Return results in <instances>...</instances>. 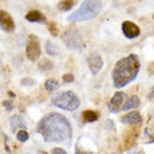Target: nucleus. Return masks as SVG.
Masks as SVG:
<instances>
[{
  "label": "nucleus",
  "mask_w": 154,
  "mask_h": 154,
  "mask_svg": "<svg viewBox=\"0 0 154 154\" xmlns=\"http://www.w3.org/2000/svg\"><path fill=\"white\" fill-rule=\"evenodd\" d=\"M0 28L6 33H13L16 28L13 17L2 9L0 10Z\"/></svg>",
  "instance_id": "6e6552de"
},
{
  "label": "nucleus",
  "mask_w": 154,
  "mask_h": 154,
  "mask_svg": "<svg viewBox=\"0 0 154 154\" xmlns=\"http://www.w3.org/2000/svg\"><path fill=\"white\" fill-rule=\"evenodd\" d=\"M36 132L39 133L47 143L64 142L72 136L70 122L59 112H50L44 116L36 126Z\"/></svg>",
  "instance_id": "f257e3e1"
},
{
  "label": "nucleus",
  "mask_w": 154,
  "mask_h": 154,
  "mask_svg": "<svg viewBox=\"0 0 154 154\" xmlns=\"http://www.w3.org/2000/svg\"><path fill=\"white\" fill-rule=\"evenodd\" d=\"M47 29L53 36H57L59 35V29L56 27V24L54 22H48L47 23Z\"/></svg>",
  "instance_id": "aec40b11"
},
{
  "label": "nucleus",
  "mask_w": 154,
  "mask_h": 154,
  "mask_svg": "<svg viewBox=\"0 0 154 154\" xmlns=\"http://www.w3.org/2000/svg\"><path fill=\"white\" fill-rule=\"evenodd\" d=\"M8 94H9V96H11V97H15V94H14V92H11V91H8Z\"/></svg>",
  "instance_id": "cd10ccee"
},
{
  "label": "nucleus",
  "mask_w": 154,
  "mask_h": 154,
  "mask_svg": "<svg viewBox=\"0 0 154 154\" xmlns=\"http://www.w3.org/2000/svg\"><path fill=\"white\" fill-rule=\"evenodd\" d=\"M75 154H92L91 152H87V153H85V152H82L80 149H79V146H77L75 147Z\"/></svg>",
  "instance_id": "a878e982"
},
{
  "label": "nucleus",
  "mask_w": 154,
  "mask_h": 154,
  "mask_svg": "<svg viewBox=\"0 0 154 154\" xmlns=\"http://www.w3.org/2000/svg\"><path fill=\"white\" fill-rule=\"evenodd\" d=\"M103 9L100 0H85L78 10L68 16L69 22H86L94 18Z\"/></svg>",
  "instance_id": "7ed1b4c3"
},
{
  "label": "nucleus",
  "mask_w": 154,
  "mask_h": 154,
  "mask_svg": "<svg viewBox=\"0 0 154 154\" xmlns=\"http://www.w3.org/2000/svg\"><path fill=\"white\" fill-rule=\"evenodd\" d=\"M111 154H116V153H111Z\"/></svg>",
  "instance_id": "7c9ffc66"
},
{
  "label": "nucleus",
  "mask_w": 154,
  "mask_h": 154,
  "mask_svg": "<svg viewBox=\"0 0 154 154\" xmlns=\"http://www.w3.org/2000/svg\"><path fill=\"white\" fill-rule=\"evenodd\" d=\"M9 123H10V126H11L13 131H16L17 128L25 129L26 127H27L25 119L23 118L22 116H18V115L11 116L10 119H9Z\"/></svg>",
  "instance_id": "ddd939ff"
},
{
  "label": "nucleus",
  "mask_w": 154,
  "mask_h": 154,
  "mask_svg": "<svg viewBox=\"0 0 154 154\" xmlns=\"http://www.w3.org/2000/svg\"><path fill=\"white\" fill-rule=\"evenodd\" d=\"M62 39L68 48L70 50H82L83 48V41L82 36L75 27H70L62 35Z\"/></svg>",
  "instance_id": "39448f33"
},
{
  "label": "nucleus",
  "mask_w": 154,
  "mask_h": 154,
  "mask_svg": "<svg viewBox=\"0 0 154 154\" xmlns=\"http://www.w3.org/2000/svg\"><path fill=\"white\" fill-rule=\"evenodd\" d=\"M45 51H46V53L48 54V55H51V56H55V55H59V54H60L59 47L55 46L51 41H46V44H45Z\"/></svg>",
  "instance_id": "dca6fc26"
},
{
  "label": "nucleus",
  "mask_w": 154,
  "mask_h": 154,
  "mask_svg": "<svg viewBox=\"0 0 154 154\" xmlns=\"http://www.w3.org/2000/svg\"><path fill=\"white\" fill-rule=\"evenodd\" d=\"M153 17H154V16H153Z\"/></svg>",
  "instance_id": "2f4dec72"
},
{
  "label": "nucleus",
  "mask_w": 154,
  "mask_h": 154,
  "mask_svg": "<svg viewBox=\"0 0 154 154\" xmlns=\"http://www.w3.org/2000/svg\"><path fill=\"white\" fill-rule=\"evenodd\" d=\"M87 62H88V66H89L90 71L92 72V74H97L103 66V59L98 54H91V55H89L88 59H87Z\"/></svg>",
  "instance_id": "9d476101"
},
{
  "label": "nucleus",
  "mask_w": 154,
  "mask_h": 154,
  "mask_svg": "<svg viewBox=\"0 0 154 154\" xmlns=\"http://www.w3.org/2000/svg\"><path fill=\"white\" fill-rule=\"evenodd\" d=\"M26 56L30 61H37L41 56V43L36 35L32 34L28 36L26 44Z\"/></svg>",
  "instance_id": "423d86ee"
},
{
  "label": "nucleus",
  "mask_w": 154,
  "mask_h": 154,
  "mask_svg": "<svg viewBox=\"0 0 154 154\" xmlns=\"http://www.w3.org/2000/svg\"><path fill=\"white\" fill-rule=\"evenodd\" d=\"M25 18L26 20H28L30 23H39V24L47 23L46 17L38 10H30V11H28V13L26 14Z\"/></svg>",
  "instance_id": "f8f14e48"
},
{
  "label": "nucleus",
  "mask_w": 154,
  "mask_h": 154,
  "mask_svg": "<svg viewBox=\"0 0 154 154\" xmlns=\"http://www.w3.org/2000/svg\"><path fill=\"white\" fill-rule=\"evenodd\" d=\"M28 138H29V135H28V133L26 132V131H24V129H22V131H19V132L17 133V140L19 142L24 143V142H26Z\"/></svg>",
  "instance_id": "412c9836"
},
{
  "label": "nucleus",
  "mask_w": 154,
  "mask_h": 154,
  "mask_svg": "<svg viewBox=\"0 0 154 154\" xmlns=\"http://www.w3.org/2000/svg\"><path fill=\"white\" fill-rule=\"evenodd\" d=\"M74 6V0H62L57 5V9L60 11H69Z\"/></svg>",
  "instance_id": "f3484780"
},
{
  "label": "nucleus",
  "mask_w": 154,
  "mask_h": 154,
  "mask_svg": "<svg viewBox=\"0 0 154 154\" xmlns=\"http://www.w3.org/2000/svg\"><path fill=\"white\" fill-rule=\"evenodd\" d=\"M141 62L136 54H129L120 59L112 70V81L117 89L124 88L136 79L140 72Z\"/></svg>",
  "instance_id": "f03ea898"
},
{
  "label": "nucleus",
  "mask_w": 154,
  "mask_h": 154,
  "mask_svg": "<svg viewBox=\"0 0 154 154\" xmlns=\"http://www.w3.org/2000/svg\"><path fill=\"white\" fill-rule=\"evenodd\" d=\"M38 68H39V70H42V71H48V70H52V69H53V63H52L50 60L44 59V60H42L38 63Z\"/></svg>",
  "instance_id": "6ab92c4d"
},
{
  "label": "nucleus",
  "mask_w": 154,
  "mask_h": 154,
  "mask_svg": "<svg viewBox=\"0 0 154 154\" xmlns=\"http://www.w3.org/2000/svg\"><path fill=\"white\" fill-rule=\"evenodd\" d=\"M44 87H45V89H46L47 91H55V90L59 89L60 85H59V82L56 81V80H54V79H48V80L45 81Z\"/></svg>",
  "instance_id": "a211bd4d"
},
{
  "label": "nucleus",
  "mask_w": 154,
  "mask_h": 154,
  "mask_svg": "<svg viewBox=\"0 0 154 154\" xmlns=\"http://www.w3.org/2000/svg\"><path fill=\"white\" fill-rule=\"evenodd\" d=\"M152 97H154V88H153V90H152V94H151Z\"/></svg>",
  "instance_id": "c756f323"
},
{
  "label": "nucleus",
  "mask_w": 154,
  "mask_h": 154,
  "mask_svg": "<svg viewBox=\"0 0 154 154\" xmlns=\"http://www.w3.org/2000/svg\"><path fill=\"white\" fill-rule=\"evenodd\" d=\"M20 83H22V86H33V85H35V81L33 80V79H30V78H24V79H22V81H20Z\"/></svg>",
  "instance_id": "5701e85b"
},
{
  "label": "nucleus",
  "mask_w": 154,
  "mask_h": 154,
  "mask_svg": "<svg viewBox=\"0 0 154 154\" xmlns=\"http://www.w3.org/2000/svg\"><path fill=\"white\" fill-rule=\"evenodd\" d=\"M126 98H127V96L124 92H122V91L116 92L112 96V98L110 99V101L108 103V110L110 112H114V114L118 112L122 109V107L124 106V101Z\"/></svg>",
  "instance_id": "0eeeda50"
},
{
  "label": "nucleus",
  "mask_w": 154,
  "mask_h": 154,
  "mask_svg": "<svg viewBox=\"0 0 154 154\" xmlns=\"http://www.w3.org/2000/svg\"><path fill=\"white\" fill-rule=\"evenodd\" d=\"M142 122V116L138 111H132L122 117V123L125 125H137Z\"/></svg>",
  "instance_id": "9b49d317"
},
{
  "label": "nucleus",
  "mask_w": 154,
  "mask_h": 154,
  "mask_svg": "<svg viewBox=\"0 0 154 154\" xmlns=\"http://www.w3.org/2000/svg\"><path fill=\"white\" fill-rule=\"evenodd\" d=\"M122 29H123V33L124 35L127 37V38H136L140 36L141 34V29L140 27L134 24L133 22H129V20H126V22L123 23L122 25Z\"/></svg>",
  "instance_id": "1a4fd4ad"
},
{
  "label": "nucleus",
  "mask_w": 154,
  "mask_h": 154,
  "mask_svg": "<svg viewBox=\"0 0 154 154\" xmlns=\"http://www.w3.org/2000/svg\"><path fill=\"white\" fill-rule=\"evenodd\" d=\"M140 106V98L137 96H133L129 99H127V101L124 103L123 106V110H129V109H134Z\"/></svg>",
  "instance_id": "4468645a"
},
{
  "label": "nucleus",
  "mask_w": 154,
  "mask_h": 154,
  "mask_svg": "<svg viewBox=\"0 0 154 154\" xmlns=\"http://www.w3.org/2000/svg\"><path fill=\"white\" fill-rule=\"evenodd\" d=\"M82 118L86 123H94L99 118V115L94 110H85L82 112Z\"/></svg>",
  "instance_id": "2eb2a0df"
},
{
  "label": "nucleus",
  "mask_w": 154,
  "mask_h": 154,
  "mask_svg": "<svg viewBox=\"0 0 154 154\" xmlns=\"http://www.w3.org/2000/svg\"><path fill=\"white\" fill-rule=\"evenodd\" d=\"M127 154H142V152L141 151H131Z\"/></svg>",
  "instance_id": "bb28decb"
},
{
  "label": "nucleus",
  "mask_w": 154,
  "mask_h": 154,
  "mask_svg": "<svg viewBox=\"0 0 154 154\" xmlns=\"http://www.w3.org/2000/svg\"><path fill=\"white\" fill-rule=\"evenodd\" d=\"M52 103L57 108L68 111H73L77 110L80 107V99L72 91H63L53 97Z\"/></svg>",
  "instance_id": "20e7f679"
},
{
  "label": "nucleus",
  "mask_w": 154,
  "mask_h": 154,
  "mask_svg": "<svg viewBox=\"0 0 154 154\" xmlns=\"http://www.w3.org/2000/svg\"><path fill=\"white\" fill-rule=\"evenodd\" d=\"M62 79H63V81L66 82V83H71V82L74 81V77H73L72 73H65V74H63Z\"/></svg>",
  "instance_id": "4be33fe9"
},
{
  "label": "nucleus",
  "mask_w": 154,
  "mask_h": 154,
  "mask_svg": "<svg viewBox=\"0 0 154 154\" xmlns=\"http://www.w3.org/2000/svg\"><path fill=\"white\" fill-rule=\"evenodd\" d=\"M2 106L6 108V110L7 111H11L14 109L13 103H11L10 100H4V101H2Z\"/></svg>",
  "instance_id": "b1692460"
},
{
  "label": "nucleus",
  "mask_w": 154,
  "mask_h": 154,
  "mask_svg": "<svg viewBox=\"0 0 154 154\" xmlns=\"http://www.w3.org/2000/svg\"><path fill=\"white\" fill-rule=\"evenodd\" d=\"M52 154H68V153H66L64 150H62V149L55 147V149H53V150H52Z\"/></svg>",
  "instance_id": "393cba45"
},
{
  "label": "nucleus",
  "mask_w": 154,
  "mask_h": 154,
  "mask_svg": "<svg viewBox=\"0 0 154 154\" xmlns=\"http://www.w3.org/2000/svg\"><path fill=\"white\" fill-rule=\"evenodd\" d=\"M39 153H41V154H47L46 152H43V151H39Z\"/></svg>",
  "instance_id": "c85d7f7f"
}]
</instances>
